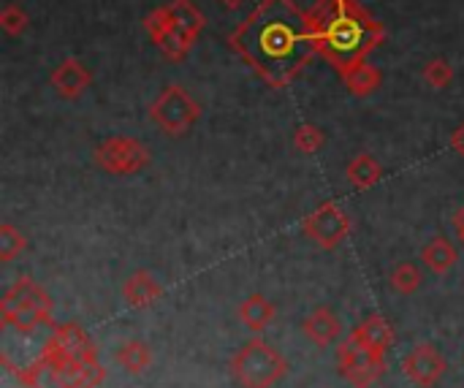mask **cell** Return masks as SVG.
Wrapping results in <instances>:
<instances>
[{
  "label": "cell",
  "instance_id": "d6986e66",
  "mask_svg": "<svg viewBox=\"0 0 464 388\" xmlns=\"http://www.w3.org/2000/svg\"><path fill=\"white\" fill-rule=\"evenodd\" d=\"M239 321L250 329V332H264L272 321H275V305L261 296V294H253L247 296L242 305H239Z\"/></svg>",
  "mask_w": 464,
  "mask_h": 388
},
{
  "label": "cell",
  "instance_id": "7c38bea8",
  "mask_svg": "<svg viewBox=\"0 0 464 388\" xmlns=\"http://www.w3.org/2000/svg\"><path fill=\"white\" fill-rule=\"evenodd\" d=\"M90 82H92L90 71H87L84 63L76 60V57H65V60L52 71V87L57 90V95H63V98H68V101L79 98V95L90 87Z\"/></svg>",
  "mask_w": 464,
  "mask_h": 388
},
{
  "label": "cell",
  "instance_id": "5b68a950",
  "mask_svg": "<svg viewBox=\"0 0 464 388\" xmlns=\"http://www.w3.org/2000/svg\"><path fill=\"white\" fill-rule=\"evenodd\" d=\"M150 117L158 122V128H160L163 133L182 136V133H188V131L198 122L201 109H198V103L188 95L185 87L169 84V87L158 95V101L152 103Z\"/></svg>",
  "mask_w": 464,
  "mask_h": 388
},
{
  "label": "cell",
  "instance_id": "7a4b0ae2",
  "mask_svg": "<svg viewBox=\"0 0 464 388\" xmlns=\"http://www.w3.org/2000/svg\"><path fill=\"white\" fill-rule=\"evenodd\" d=\"M310 33L315 54H321L340 76L367 60L383 44L386 30L356 0H318L310 11Z\"/></svg>",
  "mask_w": 464,
  "mask_h": 388
},
{
  "label": "cell",
  "instance_id": "44dd1931",
  "mask_svg": "<svg viewBox=\"0 0 464 388\" xmlns=\"http://www.w3.org/2000/svg\"><path fill=\"white\" fill-rule=\"evenodd\" d=\"M114 359H117V364H120L125 373L141 375V373L150 367V362H152V354H150V348H147L144 343H139V340H130V343H122V345L117 348Z\"/></svg>",
  "mask_w": 464,
  "mask_h": 388
},
{
  "label": "cell",
  "instance_id": "4316f807",
  "mask_svg": "<svg viewBox=\"0 0 464 388\" xmlns=\"http://www.w3.org/2000/svg\"><path fill=\"white\" fill-rule=\"evenodd\" d=\"M451 147H454L459 155H464V125H459V128L454 131V136H451Z\"/></svg>",
  "mask_w": 464,
  "mask_h": 388
},
{
  "label": "cell",
  "instance_id": "5bb4252c",
  "mask_svg": "<svg viewBox=\"0 0 464 388\" xmlns=\"http://www.w3.org/2000/svg\"><path fill=\"white\" fill-rule=\"evenodd\" d=\"M302 332H304L315 345L326 348V345H334V343L340 340V335H343V324H340V318L334 315V310H329V307H318V310H313V313L304 318Z\"/></svg>",
  "mask_w": 464,
  "mask_h": 388
},
{
  "label": "cell",
  "instance_id": "cb8c5ba5",
  "mask_svg": "<svg viewBox=\"0 0 464 388\" xmlns=\"http://www.w3.org/2000/svg\"><path fill=\"white\" fill-rule=\"evenodd\" d=\"M24 250V237L22 231H16L14 226L3 223L0 226V261H11L16 253Z\"/></svg>",
  "mask_w": 464,
  "mask_h": 388
},
{
  "label": "cell",
  "instance_id": "4fadbf2b",
  "mask_svg": "<svg viewBox=\"0 0 464 388\" xmlns=\"http://www.w3.org/2000/svg\"><path fill=\"white\" fill-rule=\"evenodd\" d=\"M147 33L152 35V41L166 52V57H171V60H182L188 52H190V46L174 33V27L169 24V19H166V11H163V5L160 8H155L150 16H147Z\"/></svg>",
  "mask_w": 464,
  "mask_h": 388
},
{
  "label": "cell",
  "instance_id": "7402d4cb",
  "mask_svg": "<svg viewBox=\"0 0 464 388\" xmlns=\"http://www.w3.org/2000/svg\"><path fill=\"white\" fill-rule=\"evenodd\" d=\"M419 286H421V272L416 264L402 261L394 267V272H392V288L394 291H400L402 296H411L413 291H419Z\"/></svg>",
  "mask_w": 464,
  "mask_h": 388
},
{
  "label": "cell",
  "instance_id": "9a60e30c",
  "mask_svg": "<svg viewBox=\"0 0 464 388\" xmlns=\"http://www.w3.org/2000/svg\"><path fill=\"white\" fill-rule=\"evenodd\" d=\"M353 337H356L362 345H367L370 351H375L378 356H386V351H389L392 343H394V329H392V324H389L383 315H370V318L353 332Z\"/></svg>",
  "mask_w": 464,
  "mask_h": 388
},
{
  "label": "cell",
  "instance_id": "9c48e42d",
  "mask_svg": "<svg viewBox=\"0 0 464 388\" xmlns=\"http://www.w3.org/2000/svg\"><path fill=\"white\" fill-rule=\"evenodd\" d=\"M41 356H46L52 362H95L98 351H95L92 340L79 326L65 324V326H54Z\"/></svg>",
  "mask_w": 464,
  "mask_h": 388
},
{
  "label": "cell",
  "instance_id": "8992f818",
  "mask_svg": "<svg viewBox=\"0 0 464 388\" xmlns=\"http://www.w3.org/2000/svg\"><path fill=\"white\" fill-rule=\"evenodd\" d=\"M95 160L109 174H136L150 163V150L139 139L128 136H111L95 150Z\"/></svg>",
  "mask_w": 464,
  "mask_h": 388
},
{
  "label": "cell",
  "instance_id": "277c9868",
  "mask_svg": "<svg viewBox=\"0 0 464 388\" xmlns=\"http://www.w3.org/2000/svg\"><path fill=\"white\" fill-rule=\"evenodd\" d=\"M285 370V359L264 340H250L231 359V373L242 388H272Z\"/></svg>",
  "mask_w": 464,
  "mask_h": 388
},
{
  "label": "cell",
  "instance_id": "2e32d148",
  "mask_svg": "<svg viewBox=\"0 0 464 388\" xmlns=\"http://www.w3.org/2000/svg\"><path fill=\"white\" fill-rule=\"evenodd\" d=\"M158 296H160V283L150 272H136L122 286V299L136 310L150 307Z\"/></svg>",
  "mask_w": 464,
  "mask_h": 388
},
{
  "label": "cell",
  "instance_id": "484cf974",
  "mask_svg": "<svg viewBox=\"0 0 464 388\" xmlns=\"http://www.w3.org/2000/svg\"><path fill=\"white\" fill-rule=\"evenodd\" d=\"M0 24H3V30H5L8 35H19V33L27 27V14H24L19 5L8 3V5H3V11H0Z\"/></svg>",
  "mask_w": 464,
  "mask_h": 388
},
{
  "label": "cell",
  "instance_id": "f1b7e54d",
  "mask_svg": "<svg viewBox=\"0 0 464 388\" xmlns=\"http://www.w3.org/2000/svg\"><path fill=\"white\" fill-rule=\"evenodd\" d=\"M242 3H245V0H223V5H226V8H239Z\"/></svg>",
  "mask_w": 464,
  "mask_h": 388
},
{
  "label": "cell",
  "instance_id": "ba28073f",
  "mask_svg": "<svg viewBox=\"0 0 464 388\" xmlns=\"http://www.w3.org/2000/svg\"><path fill=\"white\" fill-rule=\"evenodd\" d=\"M304 234L324 250H334L351 234V218L337 204H321L304 218Z\"/></svg>",
  "mask_w": 464,
  "mask_h": 388
},
{
  "label": "cell",
  "instance_id": "d4e9b609",
  "mask_svg": "<svg viewBox=\"0 0 464 388\" xmlns=\"http://www.w3.org/2000/svg\"><path fill=\"white\" fill-rule=\"evenodd\" d=\"M424 79H427V84L430 87H435V90H443L446 84H451V79H454V68L449 65V60H432V63H427V68H424Z\"/></svg>",
  "mask_w": 464,
  "mask_h": 388
},
{
  "label": "cell",
  "instance_id": "ac0fdd59",
  "mask_svg": "<svg viewBox=\"0 0 464 388\" xmlns=\"http://www.w3.org/2000/svg\"><path fill=\"white\" fill-rule=\"evenodd\" d=\"M457 247L446 239V237H435V239H430L427 245H424V250H421V261H424V267L430 269V272H435V275H446V272H451V267L457 264Z\"/></svg>",
  "mask_w": 464,
  "mask_h": 388
},
{
  "label": "cell",
  "instance_id": "3957f363",
  "mask_svg": "<svg viewBox=\"0 0 464 388\" xmlns=\"http://www.w3.org/2000/svg\"><path fill=\"white\" fill-rule=\"evenodd\" d=\"M0 318L5 326L33 335L41 326L52 324V299L30 277H19L0 299Z\"/></svg>",
  "mask_w": 464,
  "mask_h": 388
},
{
  "label": "cell",
  "instance_id": "8fae6325",
  "mask_svg": "<svg viewBox=\"0 0 464 388\" xmlns=\"http://www.w3.org/2000/svg\"><path fill=\"white\" fill-rule=\"evenodd\" d=\"M163 11H166L169 24L174 27V33L193 49L196 38L201 35V30L207 24V19L198 11V5H193L190 0H171L169 5H163Z\"/></svg>",
  "mask_w": 464,
  "mask_h": 388
},
{
  "label": "cell",
  "instance_id": "6da1fadb",
  "mask_svg": "<svg viewBox=\"0 0 464 388\" xmlns=\"http://www.w3.org/2000/svg\"><path fill=\"white\" fill-rule=\"evenodd\" d=\"M231 46L269 87L294 82L315 54L307 11L294 0H261L231 33Z\"/></svg>",
  "mask_w": 464,
  "mask_h": 388
},
{
  "label": "cell",
  "instance_id": "83f0119b",
  "mask_svg": "<svg viewBox=\"0 0 464 388\" xmlns=\"http://www.w3.org/2000/svg\"><path fill=\"white\" fill-rule=\"evenodd\" d=\"M454 231L459 234V239H462L464 245V207H459L457 215H454Z\"/></svg>",
  "mask_w": 464,
  "mask_h": 388
},
{
  "label": "cell",
  "instance_id": "603a6c76",
  "mask_svg": "<svg viewBox=\"0 0 464 388\" xmlns=\"http://www.w3.org/2000/svg\"><path fill=\"white\" fill-rule=\"evenodd\" d=\"M324 141H326V136H324V131L318 125H302V128H296L294 144H296L299 152L313 155V152H318L324 147Z\"/></svg>",
  "mask_w": 464,
  "mask_h": 388
},
{
  "label": "cell",
  "instance_id": "e0dca14e",
  "mask_svg": "<svg viewBox=\"0 0 464 388\" xmlns=\"http://www.w3.org/2000/svg\"><path fill=\"white\" fill-rule=\"evenodd\" d=\"M343 79H345L348 92L356 95V98H367V95H372L383 84V73L372 63H367V60H362L359 65H353Z\"/></svg>",
  "mask_w": 464,
  "mask_h": 388
},
{
  "label": "cell",
  "instance_id": "30bf717a",
  "mask_svg": "<svg viewBox=\"0 0 464 388\" xmlns=\"http://www.w3.org/2000/svg\"><path fill=\"white\" fill-rule=\"evenodd\" d=\"M402 367H405V375H408L416 386L421 388H432L443 375H446V370H449L443 354H440L435 345H430V343L416 345V348L405 356Z\"/></svg>",
  "mask_w": 464,
  "mask_h": 388
},
{
  "label": "cell",
  "instance_id": "ffe728a7",
  "mask_svg": "<svg viewBox=\"0 0 464 388\" xmlns=\"http://www.w3.org/2000/svg\"><path fill=\"white\" fill-rule=\"evenodd\" d=\"M348 179L353 182V188H359V190H367V188H372L381 177H383V169H381V163L370 155V152H359L351 163H348Z\"/></svg>",
  "mask_w": 464,
  "mask_h": 388
},
{
  "label": "cell",
  "instance_id": "52a82bcc",
  "mask_svg": "<svg viewBox=\"0 0 464 388\" xmlns=\"http://www.w3.org/2000/svg\"><path fill=\"white\" fill-rule=\"evenodd\" d=\"M340 373L348 383H353L356 388L372 386L386 364H383V356H378L375 351H370L367 345H362L353 335L340 345Z\"/></svg>",
  "mask_w": 464,
  "mask_h": 388
}]
</instances>
